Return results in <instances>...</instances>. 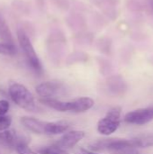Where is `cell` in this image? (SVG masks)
I'll use <instances>...</instances> for the list:
<instances>
[{
    "mask_svg": "<svg viewBox=\"0 0 153 154\" xmlns=\"http://www.w3.org/2000/svg\"><path fill=\"white\" fill-rule=\"evenodd\" d=\"M39 101L56 111L59 112H72V113H84L91 109L95 101L88 97H78L69 101H61L60 99H52V98H39Z\"/></svg>",
    "mask_w": 153,
    "mask_h": 154,
    "instance_id": "cell-1",
    "label": "cell"
},
{
    "mask_svg": "<svg viewBox=\"0 0 153 154\" xmlns=\"http://www.w3.org/2000/svg\"><path fill=\"white\" fill-rule=\"evenodd\" d=\"M8 92L13 102L19 107L29 112H33L36 110L37 106L34 97L24 85L13 82L9 86Z\"/></svg>",
    "mask_w": 153,
    "mask_h": 154,
    "instance_id": "cell-2",
    "label": "cell"
},
{
    "mask_svg": "<svg viewBox=\"0 0 153 154\" xmlns=\"http://www.w3.org/2000/svg\"><path fill=\"white\" fill-rule=\"evenodd\" d=\"M121 113L122 108L119 106L109 109L106 115L98 121L96 127L97 132L105 136H109L116 132L121 123Z\"/></svg>",
    "mask_w": 153,
    "mask_h": 154,
    "instance_id": "cell-3",
    "label": "cell"
},
{
    "mask_svg": "<svg viewBox=\"0 0 153 154\" xmlns=\"http://www.w3.org/2000/svg\"><path fill=\"white\" fill-rule=\"evenodd\" d=\"M35 89L41 98L58 99V97H65L69 95V89L67 85L58 80L42 82Z\"/></svg>",
    "mask_w": 153,
    "mask_h": 154,
    "instance_id": "cell-4",
    "label": "cell"
},
{
    "mask_svg": "<svg viewBox=\"0 0 153 154\" xmlns=\"http://www.w3.org/2000/svg\"><path fill=\"white\" fill-rule=\"evenodd\" d=\"M17 39L19 42V44L24 53L26 61L28 65L31 67V69L36 72V73H41L42 72V66L41 63L35 52V50L28 38L27 34L23 30L17 31Z\"/></svg>",
    "mask_w": 153,
    "mask_h": 154,
    "instance_id": "cell-5",
    "label": "cell"
},
{
    "mask_svg": "<svg viewBox=\"0 0 153 154\" xmlns=\"http://www.w3.org/2000/svg\"><path fill=\"white\" fill-rule=\"evenodd\" d=\"M127 124L134 125H144L153 121V106L138 108L127 113L124 116Z\"/></svg>",
    "mask_w": 153,
    "mask_h": 154,
    "instance_id": "cell-6",
    "label": "cell"
},
{
    "mask_svg": "<svg viewBox=\"0 0 153 154\" xmlns=\"http://www.w3.org/2000/svg\"><path fill=\"white\" fill-rule=\"evenodd\" d=\"M85 137V133L79 130H73L65 133L60 139L56 142V145L63 150L74 148L83 138Z\"/></svg>",
    "mask_w": 153,
    "mask_h": 154,
    "instance_id": "cell-7",
    "label": "cell"
},
{
    "mask_svg": "<svg viewBox=\"0 0 153 154\" xmlns=\"http://www.w3.org/2000/svg\"><path fill=\"white\" fill-rule=\"evenodd\" d=\"M106 85L107 91L113 96L120 97L127 91V84L121 76H113L109 78Z\"/></svg>",
    "mask_w": 153,
    "mask_h": 154,
    "instance_id": "cell-8",
    "label": "cell"
},
{
    "mask_svg": "<svg viewBox=\"0 0 153 154\" xmlns=\"http://www.w3.org/2000/svg\"><path fill=\"white\" fill-rule=\"evenodd\" d=\"M20 122L28 131L37 134H44L46 122L31 116H23L20 119Z\"/></svg>",
    "mask_w": 153,
    "mask_h": 154,
    "instance_id": "cell-9",
    "label": "cell"
},
{
    "mask_svg": "<svg viewBox=\"0 0 153 154\" xmlns=\"http://www.w3.org/2000/svg\"><path fill=\"white\" fill-rule=\"evenodd\" d=\"M71 127V124L68 121H55V122H46L44 134L47 135H57L65 134Z\"/></svg>",
    "mask_w": 153,
    "mask_h": 154,
    "instance_id": "cell-10",
    "label": "cell"
},
{
    "mask_svg": "<svg viewBox=\"0 0 153 154\" xmlns=\"http://www.w3.org/2000/svg\"><path fill=\"white\" fill-rule=\"evenodd\" d=\"M0 39L4 41V42L8 43H14V37L11 32V30L3 16V14H0Z\"/></svg>",
    "mask_w": 153,
    "mask_h": 154,
    "instance_id": "cell-11",
    "label": "cell"
},
{
    "mask_svg": "<svg viewBox=\"0 0 153 154\" xmlns=\"http://www.w3.org/2000/svg\"><path fill=\"white\" fill-rule=\"evenodd\" d=\"M37 153L38 154H69L66 150H63L57 146L56 144L54 145H50V146H42L37 149Z\"/></svg>",
    "mask_w": 153,
    "mask_h": 154,
    "instance_id": "cell-12",
    "label": "cell"
},
{
    "mask_svg": "<svg viewBox=\"0 0 153 154\" xmlns=\"http://www.w3.org/2000/svg\"><path fill=\"white\" fill-rule=\"evenodd\" d=\"M17 52L16 46L14 43L0 42V54L6 56H14Z\"/></svg>",
    "mask_w": 153,
    "mask_h": 154,
    "instance_id": "cell-13",
    "label": "cell"
},
{
    "mask_svg": "<svg viewBox=\"0 0 153 154\" xmlns=\"http://www.w3.org/2000/svg\"><path fill=\"white\" fill-rule=\"evenodd\" d=\"M12 124V118L8 116H0V132L8 130Z\"/></svg>",
    "mask_w": 153,
    "mask_h": 154,
    "instance_id": "cell-14",
    "label": "cell"
},
{
    "mask_svg": "<svg viewBox=\"0 0 153 154\" xmlns=\"http://www.w3.org/2000/svg\"><path fill=\"white\" fill-rule=\"evenodd\" d=\"M14 149L16 150L18 154H37L28 147L27 143H21L17 145Z\"/></svg>",
    "mask_w": 153,
    "mask_h": 154,
    "instance_id": "cell-15",
    "label": "cell"
},
{
    "mask_svg": "<svg viewBox=\"0 0 153 154\" xmlns=\"http://www.w3.org/2000/svg\"><path fill=\"white\" fill-rule=\"evenodd\" d=\"M10 109V104L5 99H0V116H5Z\"/></svg>",
    "mask_w": 153,
    "mask_h": 154,
    "instance_id": "cell-16",
    "label": "cell"
},
{
    "mask_svg": "<svg viewBox=\"0 0 153 154\" xmlns=\"http://www.w3.org/2000/svg\"><path fill=\"white\" fill-rule=\"evenodd\" d=\"M112 154H140L137 149H133V148H125V149H122L116 152H112Z\"/></svg>",
    "mask_w": 153,
    "mask_h": 154,
    "instance_id": "cell-17",
    "label": "cell"
},
{
    "mask_svg": "<svg viewBox=\"0 0 153 154\" xmlns=\"http://www.w3.org/2000/svg\"><path fill=\"white\" fill-rule=\"evenodd\" d=\"M74 154H98L91 150H88V149H85V148H77L75 151H74Z\"/></svg>",
    "mask_w": 153,
    "mask_h": 154,
    "instance_id": "cell-18",
    "label": "cell"
},
{
    "mask_svg": "<svg viewBox=\"0 0 153 154\" xmlns=\"http://www.w3.org/2000/svg\"><path fill=\"white\" fill-rule=\"evenodd\" d=\"M144 6L146 11L153 15V0H145L144 2Z\"/></svg>",
    "mask_w": 153,
    "mask_h": 154,
    "instance_id": "cell-19",
    "label": "cell"
}]
</instances>
